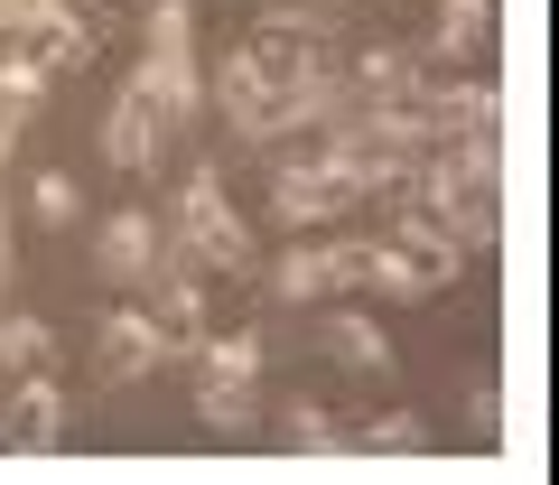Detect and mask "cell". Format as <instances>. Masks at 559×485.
<instances>
[{"label": "cell", "mask_w": 559, "mask_h": 485, "mask_svg": "<svg viewBox=\"0 0 559 485\" xmlns=\"http://www.w3.org/2000/svg\"><path fill=\"white\" fill-rule=\"evenodd\" d=\"M159 252H168V234H159V215H140V205L103 215V234H94V271L112 289H140L150 271H159Z\"/></svg>", "instance_id": "obj_10"}, {"label": "cell", "mask_w": 559, "mask_h": 485, "mask_svg": "<svg viewBox=\"0 0 559 485\" xmlns=\"http://www.w3.org/2000/svg\"><path fill=\"white\" fill-rule=\"evenodd\" d=\"M47 94V66L28 57V47H0V103H20V113H38Z\"/></svg>", "instance_id": "obj_25"}, {"label": "cell", "mask_w": 559, "mask_h": 485, "mask_svg": "<svg viewBox=\"0 0 559 485\" xmlns=\"http://www.w3.org/2000/svg\"><path fill=\"white\" fill-rule=\"evenodd\" d=\"M28 215H38V224H75L84 215L75 178H66V168H38V178H28Z\"/></svg>", "instance_id": "obj_24"}, {"label": "cell", "mask_w": 559, "mask_h": 485, "mask_svg": "<svg viewBox=\"0 0 559 485\" xmlns=\"http://www.w3.org/2000/svg\"><path fill=\"white\" fill-rule=\"evenodd\" d=\"M159 364H178V355H168V336H159L150 308H103V327H94V374L103 383H140V374H159Z\"/></svg>", "instance_id": "obj_7"}, {"label": "cell", "mask_w": 559, "mask_h": 485, "mask_svg": "<svg viewBox=\"0 0 559 485\" xmlns=\"http://www.w3.org/2000/svg\"><path fill=\"white\" fill-rule=\"evenodd\" d=\"M187 364H197V383H261V336H252V327H234V336L205 327Z\"/></svg>", "instance_id": "obj_18"}, {"label": "cell", "mask_w": 559, "mask_h": 485, "mask_svg": "<svg viewBox=\"0 0 559 485\" xmlns=\"http://www.w3.org/2000/svg\"><path fill=\"white\" fill-rule=\"evenodd\" d=\"M439 47L448 66H476L485 47H495V0H439Z\"/></svg>", "instance_id": "obj_17"}, {"label": "cell", "mask_w": 559, "mask_h": 485, "mask_svg": "<svg viewBox=\"0 0 559 485\" xmlns=\"http://www.w3.org/2000/svg\"><path fill=\"white\" fill-rule=\"evenodd\" d=\"M466 271V242L448 234V224H429L419 205H401L392 242H364V281L392 289V299H419V289H448Z\"/></svg>", "instance_id": "obj_2"}, {"label": "cell", "mask_w": 559, "mask_h": 485, "mask_svg": "<svg viewBox=\"0 0 559 485\" xmlns=\"http://www.w3.org/2000/svg\"><path fill=\"white\" fill-rule=\"evenodd\" d=\"M197 411H205L215 439H242L252 429V383H197Z\"/></svg>", "instance_id": "obj_23"}, {"label": "cell", "mask_w": 559, "mask_h": 485, "mask_svg": "<svg viewBox=\"0 0 559 485\" xmlns=\"http://www.w3.org/2000/svg\"><path fill=\"white\" fill-rule=\"evenodd\" d=\"M0 47H28L47 75L94 66V10L75 0H0Z\"/></svg>", "instance_id": "obj_4"}, {"label": "cell", "mask_w": 559, "mask_h": 485, "mask_svg": "<svg viewBox=\"0 0 559 485\" xmlns=\"http://www.w3.org/2000/svg\"><path fill=\"white\" fill-rule=\"evenodd\" d=\"M75 10H121V0H75Z\"/></svg>", "instance_id": "obj_28"}, {"label": "cell", "mask_w": 559, "mask_h": 485, "mask_svg": "<svg viewBox=\"0 0 559 485\" xmlns=\"http://www.w3.org/2000/svg\"><path fill=\"white\" fill-rule=\"evenodd\" d=\"M121 94H131L140 113L159 121L168 141H178L187 121H197V103H205V75H197V57H140V75L121 84Z\"/></svg>", "instance_id": "obj_11"}, {"label": "cell", "mask_w": 559, "mask_h": 485, "mask_svg": "<svg viewBox=\"0 0 559 485\" xmlns=\"http://www.w3.org/2000/svg\"><path fill=\"white\" fill-rule=\"evenodd\" d=\"M280 439L299 448V458H336V448H345V421H336L326 402H289V411H280Z\"/></svg>", "instance_id": "obj_20"}, {"label": "cell", "mask_w": 559, "mask_h": 485, "mask_svg": "<svg viewBox=\"0 0 559 485\" xmlns=\"http://www.w3.org/2000/svg\"><path fill=\"white\" fill-rule=\"evenodd\" d=\"M364 281V234H308L299 252H280L271 289L280 299H336V289Z\"/></svg>", "instance_id": "obj_6"}, {"label": "cell", "mask_w": 559, "mask_h": 485, "mask_svg": "<svg viewBox=\"0 0 559 485\" xmlns=\"http://www.w3.org/2000/svg\"><path fill=\"white\" fill-rule=\"evenodd\" d=\"M345 205H355V197H345V178L318 159V150H308V159H289V168H280V187H271V215H280V224H299V234L336 224Z\"/></svg>", "instance_id": "obj_12"}, {"label": "cell", "mask_w": 559, "mask_h": 485, "mask_svg": "<svg viewBox=\"0 0 559 485\" xmlns=\"http://www.w3.org/2000/svg\"><path fill=\"white\" fill-rule=\"evenodd\" d=\"M150 318H159V336H168V355H197V336H205V281L187 262H168L159 252V271H150Z\"/></svg>", "instance_id": "obj_13"}, {"label": "cell", "mask_w": 559, "mask_h": 485, "mask_svg": "<svg viewBox=\"0 0 559 485\" xmlns=\"http://www.w3.org/2000/svg\"><path fill=\"white\" fill-rule=\"evenodd\" d=\"M503 121V94L495 75H448V84H419V141H495Z\"/></svg>", "instance_id": "obj_5"}, {"label": "cell", "mask_w": 559, "mask_h": 485, "mask_svg": "<svg viewBox=\"0 0 559 485\" xmlns=\"http://www.w3.org/2000/svg\"><path fill=\"white\" fill-rule=\"evenodd\" d=\"M326 355L355 364V374H382V364H392V336H382V318H364V308H336V318H326Z\"/></svg>", "instance_id": "obj_19"}, {"label": "cell", "mask_w": 559, "mask_h": 485, "mask_svg": "<svg viewBox=\"0 0 559 485\" xmlns=\"http://www.w3.org/2000/svg\"><path fill=\"white\" fill-rule=\"evenodd\" d=\"M57 364V327L38 308H10L0 299V374H47Z\"/></svg>", "instance_id": "obj_16"}, {"label": "cell", "mask_w": 559, "mask_h": 485, "mask_svg": "<svg viewBox=\"0 0 559 485\" xmlns=\"http://www.w3.org/2000/svg\"><path fill=\"white\" fill-rule=\"evenodd\" d=\"M466 421H476V439H495V421H503V411H495V383H476V402H466Z\"/></svg>", "instance_id": "obj_26"}, {"label": "cell", "mask_w": 559, "mask_h": 485, "mask_svg": "<svg viewBox=\"0 0 559 485\" xmlns=\"http://www.w3.org/2000/svg\"><path fill=\"white\" fill-rule=\"evenodd\" d=\"M336 84H345V103H364V113H411L419 121V57L411 47H364L355 66H336Z\"/></svg>", "instance_id": "obj_9"}, {"label": "cell", "mask_w": 559, "mask_h": 485, "mask_svg": "<svg viewBox=\"0 0 559 485\" xmlns=\"http://www.w3.org/2000/svg\"><path fill=\"white\" fill-rule=\"evenodd\" d=\"M345 448H373V458H419L429 448V429H419V411H382V421H364V439Z\"/></svg>", "instance_id": "obj_21"}, {"label": "cell", "mask_w": 559, "mask_h": 485, "mask_svg": "<svg viewBox=\"0 0 559 485\" xmlns=\"http://www.w3.org/2000/svg\"><path fill=\"white\" fill-rule=\"evenodd\" d=\"M10 271H20V252H10V205H0V299H10Z\"/></svg>", "instance_id": "obj_27"}, {"label": "cell", "mask_w": 559, "mask_h": 485, "mask_svg": "<svg viewBox=\"0 0 559 485\" xmlns=\"http://www.w3.org/2000/svg\"><path fill=\"white\" fill-rule=\"evenodd\" d=\"M94 150H103V159H112V178H150V168H159V159H168V150H178V141H168V131H159V121H150V113H140L131 94H121L112 113L94 121Z\"/></svg>", "instance_id": "obj_14"}, {"label": "cell", "mask_w": 559, "mask_h": 485, "mask_svg": "<svg viewBox=\"0 0 559 485\" xmlns=\"http://www.w3.org/2000/svg\"><path fill=\"white\" fill-rule=\"evenodd\" d=\"M140 57H197V10L187 0H150V47Z\"/></svg>", "instance_id": "obj_22"}, {"label": "cell", "mask_w": 559, "mask_h": 485, "mask_svg": "<svg viewBox=\"0 0 559 485\" xmlns=\"http://www.w3.org/2000/svg\"><path fill=\"white\" fill-rule=\"evenodd\" d=\"M57 439H66V392H57V374H10L0 448H10V458H47Z\"/></svg>", "instance_id": "obj_8"}, {"label": "cell", "mask_w": 559, "mask_h": 485, "mask_svg": "<svg viewBox=\"0 0 559 485\" xmlns=\"http://www.w3.org/2000/svg\"><path fill=\"white\" fill-rule=\"evenodd\" d=\"M159 234L178 242L197 271H215V281H242V271L261 262V252H252V224L224 205V178H215V168H187V178H178V205H168Z\"/></svg>", "instance_id": "obj_1"}, {"label": "cell", "mask_w": 559, "mask_h": 485, "mask_svg": "<svg viewBox=\"0 0 559 485\" xmlns=\"http://www.w3.org/2000/svg\"><path fill=\"white\" fill-rule=\"evenodd\" d=\"M215 103H224V121H234V141H271V75L252 66V47H234V57L215 66Z\"/></svg>", "instance_id": "obj_15"}, {"label": "cell", "mask_w": 559, "mask_h": 485, "mask_svg": "<svg viewBox=\"0 0 559 485\" xmlns=\"http://www.w3.org/2000/svg\"><path fill=\"white\" fill-rule=\"evenodd\" d=\"M242 47H252V66H261L271 84L326 75V66H336V10H318V0H271Z\"/></svg>", "instance_id": "obj_3"}]
</instances>
